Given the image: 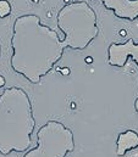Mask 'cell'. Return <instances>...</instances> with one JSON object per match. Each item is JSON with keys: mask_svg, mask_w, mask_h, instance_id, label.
<instances>
[{"mask_svg": "<svg viewBox=\"0 0 138 157\" xmlns=\"http://www.w3.org/2000/svg\"><path fill=\"white\" fill-rule=\"evenodd\" d=\"M11 49L12 71L31 84H39L60 61L66 48L58 32L43 25L38 15L26 13L14 22Z\"/></svg>", "mask_w": 138, "mask_h": 157, "instance_id": "6da1fadb", "label": "cell"}, {"mask_svg": "<svg viewBox=\"0 0 138 157\" xmlns=\"http://www.w3.org/2000/svg\"><path fill=\"white\" fill-rule=\"evenodd\" d=\"M35 128L33 106L27 91L9 86L0 94V154L25 152L32 145Z\"/></svg>", "mask_w": 138, "mask_h": 157, "instance_id": "7a4b0ae2", "label": "cell"}, {"mask_svg": "<svg viewBox=\"0 0 138 157\" xmlns=\"http://www.w3.org/2000/svg\"><path fill=\"white\" fill-rule=\"evenodd\" d=\"M63 43L72 50H86L99 34L98 17L87 1H72L64 5L56 16Z\"/></svg>", "mask_w": 138, "mask_h": 157, "instance_id": "3957f363", "label": "cell"}, {"mask_svg": "<svg viewBox=\"0 0 138 157\" xmlns=\"http://www.w3.org/2000/svg\"><path fill=\"white\" fill-rule=\"evenodd\" d=\"M73 150L72 130L59 121H48L37 132V146L23 157H66Z\"/></svg>", "mask_w": 138, "mask_h": 157, "instance_id": "277c9868", "label": "cell"}, {"mask_svg": "<svg viewBox=\"0 0 138 157\" xmlns=\"http://www.w3.org/2000/svg\"><path fill=\"white\" fill-rule=\"evenodd\" d=\"M132 60L138 66V43L132 38L125 43H111L108 48V63L112 67L122 68L127 65V61ZM135 111L138 113V98L135 100Z\"/></svg>", "mask_w": 138, "mask_h": 157, "instance_id": "5b68a950", "label": "cell"}, {"mask_svg": "<svg viewBox=\"0 0 138 157\" xmlns=\"http://www.w3.org/2000/svg\"><path fill=\"white\" fill-rule=\"evenodd\" d=\"M106 10L111 11L115 17L126 21L138 18V0H100Z\"/></svg>", "mask_w": 138, "mask_h": 157, "instance_id": "8992f818", "label": "cell"}, {"mask_svg": "<svg viewBox=\"0 0 138 157\" xmlns=\"http://www.w3.org/2000/svg\"><path fill=\"white\" fill-rule=\"evenodd\" d=\"M138 149V133L133 129H127L117 135L116 140V155L122 157L127 151Z\"/></svg>", "mask_w": 138, "mask_h": 157, "instance_id": "52a82bcc", "label": "cell"}, {"mask_svg": "<svg viewBox=\"0 0 138 157\" xmlns=\"http://www.w3.org/2000/svg\"><path fill=\"white\" fill-rule=\"evenodd\" d=\"M11 13V4L7 0H0V18H5Z\"/></svg>", "mask_w": 138, "mask_h": 157, "instance_id": "ba28073f", "label": "cell"}, {"mask_svg": "<svg viewBox=\"0 0 138 157\" xmlns=\"http://www.w3.org/2000/svg\"><path fill=\"white\" fill-rule=\"evenodd\" d=\"M4 85H5V78L0 75V88H1V86H4Z\"/></svg>", "mask_w": 138, "mask_h": 157, "instance_id": "9c48e42d", "label": "cell"}, {"mask_svg": "<svg viewBox=\"0 0 138 157\" xmlns=\"http://www.w3.org/2000/svg\"><path fill=\"white\" fill-rule=\"evenodd\" d=\"M0 55H1V46H0Z\"/></svg>", "mask_w": 138, "mask_h": 157, "instance_id": "30bf717a", "label": "cell"}, {"mask_svg": "<svg viewBox=\"0 0 138 157\" xmlns=\"http://www.w3.org/2000/svg\"><path fill=\"white\" fill-rule=\"evenodd\" d=\"M72 1H78V0H72Z\"/></svg>", "mask_w": 138, "mask_h": 157, "instance_id": "8fae6325", "label": "cell"}]
</instances>
